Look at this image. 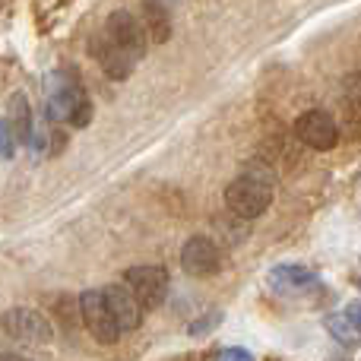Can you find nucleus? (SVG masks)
<instances>
[{
  "instance_id": "1",
  "label": "nucleus",
  "mask_w": 361,
  "mask_h": 361,
  "mask_svg": "<svg viewBox=\"0 0 361 361\" xmlns=\"http://www.w3.org/2000/svg\"><path fill=\"white\" fill-rule=\"evenodd\" d=\"M273 193H276L273 171L260 162H250L241 175L225 187V206L238 219H260L273 206Z\"/></svg>"
},
{
  "instance_id": "2",
  "label": "nucleus",
  "mask_w": 361,
  "mask_h": 361,
  "mask_svg": "<svg viewBox=\"0 0 361 361\" xmlns=\"http://www.w3.org/2000/svg\"><path fill=\"white\" fill-rule=\"evenodd\" d=\"M44 105L54 121H67L73 127H86L92 121V102L70 70H54L44 80Z\"/></svg>"
},
{
  "instance_id": "3",
  "label": "nucleus",
  "mask_w": 361,
  "mask_h": 361,
  "mask_svg": "<svg viewBox=\"0 0 361 361\" xmlns=\"http://www.w3.org/2000/svg\"><path fill=\"white\" fill-rule=\"evenodd\" d=\"M0 326L4 333L19 345H35V349H44V345L54 343V326L35 307H10V311L0 317Z\"/></svg>"
},
{
  "instance_id": "4",
  "label": "nucleus",
  "mask_w": 361,
  "mask_h": 361,
  "mask_svg": "<svg viewBox=\"0 0 361 361\" xmlns=\"http://www.w3.org/2000/svg\"><path fill=\"white\" fill-rule=\"evenodd\" d=\"M124 286L130 288V295L137 298V305L143 311H159L169 298V273L165 267H130L124 273Z\"/></svg>"
},
{
  "instance_id": "5",
  "label": "nucleus",
  "mask_w": 361,
  "mask_h": 361,
  "mask_svg": "<svg viewBox=\"0 0 361 361\" xmlns=\"http://www.w3.org/2000/svg\"><path fill=\"white\" fill-rule=\"evenodd\" d=\"M102 35H105L111 44H118V48L124 51V54L130 57L133 63L143 61L146 48H149L143 23H140L133 13H127V10H114L111 16L105 19V29H102Z\"/></svg>"
},
{
  "instance_id": "6",
  "label": "nucleus",
  "mask_w": 361,
  "mask_h": 361,
  "mask_svg": "<svg viewBox=\"0 0 361 361\" xmlns=\"http://www.w3.org/2000/svg\"><path fill=\"white\" fill-rule=\"evenodd\" d=\"M80 314H82L86 330L92 333L99 343H105V345L118 343L121 330H118V324L111 320V314H108L105 298H102V288H86V292L80 295Z\"/></svg>"
},
{
  "instance_id": "7",
  "label": "nucleus",
  "mask_w": 361,
  "mask_h": 361,
  "mask_svg": "<svg viewBox=\"0 0 361 361\" xmlns=\"http://www.w3.org/2000/svg\"><path fill=\"white\" fill-rule=\"evenodd\" d=\"M295 137H298L305 146H311V149L326 152L339 143V127L326 111L311 108V111L298 114V121H295Z\"/></svg>"
},
{
  "instance_id": "8",
  "label": "nucleus",
  "mask_w": 361,
  "mask_h": 361,
  "mask_svg": "<svg viewBox=\"0 0 361 361\" xmlns=\"http://www.w3.org/2000/svg\"><path fill=\"white\" fill-rule=\"evenodd\" d=\"M269 286H273V292H279L282 298H301V295H320L324 292V282L317 279V273L307 269V267H295V263L273 267V273H269Z\"/></svg>"
},
{
  "instance_id": "9",
  "label": "nucleus",
  "mask_w": 361,
  "mask_h": 361,
  "mask_svg": "<svg viewBox=\"0 0 361 361\" xmlns=\"http://www.w3.org/2000/svg\"><path fill=\"white\" fill-rule=\"evenodd\" d=\"M102 298H105V307L111 314V320L118 324L121 333H133L143 320V307L137 305V298L130 295V288L124 282H111V286L102 288Z\"/></svg>"
},
{
  "instance_id": "10",
  "label": "nucleus",
  "mask_w": 361,
  "mask_h": 361,
  "mask_svg": "<svg viewBox=\"0 0 361 361\" xmlns=\"http://www.w3.org/2000/svg\"><path fill=\"white\" fill-rule=\"evenodd\" d=\"M180 267L190 276H212L219 269V247L212 238L193 235L187 238V244L180 247Z\"/></svg>"
},
{
  "instance_id": "11",
  "label": "nucleus",
  "mask_w": 361,
  "mask_h": 361,
  "mask_svg": "<svg viewBox=\"0 0 361 361\" xmlns=\"http://www.w3.org/2000/svg\"><path fill=\"white\" fill-rule=\"evenodd\" d=\"M92 54H95V61H99V67L105 70L111 80H127V76L133 73V61L118 48V44L108 42L105 35H99L92 42Z\"/></svg>"
},
{
  "instance_id": "12",
  "label": "nucleus",
  "mask_w": 361,
  "mask_h": 361,
  "mask_svg": "<svg viewBox=\"0 0 361 361\" xmlns=\"http://www.w3.org/2000/svg\"><path fill=\"white\" fill-rule=\"evenodd\" d=\"M143 29H146V38H152L156 44L169 42L171 16H169L162 0H143Z\"/></svg>"
},
{
  "instance_id": "13",
  "label": "nucleus",
  "mask_w": 361,
  "mask_h": 361,
  "mask_svg": "<svg viewBox=\"0 0 361 361\" xmlns=\"http://www.w3.org/2000/svg\"><path fill=\"white\" fill-rule=\"evenodd\" d=\"M6 124H10V130H13V140L32 143V108L23 92H16L10 99V121H6Z\"/></svg>"
},
{
  "instance_id": "14",
  "label": "nucleus",
  "mask_w": 361,
  "mask_h": 361,
  "mask_svg": "<svg viewBox=\"0 0 361 361\" xmlns=\"http://www.w3.org/2000/svg\"><path fill=\"white\" fill-rule=\"evenodd\" d=\"M324 326L330 330V336L336 339V343L349 345V349H355V345H361V330L355 324H352L345 314H326L324 317Z\"/></svg>"
},
{
  "instance_id": "15",
  "label": "nucleus",
  "mask_w": 361,
  "mask_h": 361,
  "mask_svg": "<svg viewBox=\"0 0 361 361\" xmlns=\"http://www.w3.org/2000/svg\"><path fill=\"white\" fill-rule=\"evenodd\" d=\"M219 324H222V311H209V314H203L197 324L187 326V333H190V336H206V333L216 330Z\"/></svg>"
},
{
  "instance_id": "16",
  "label": "nucleus",
  "mask_w": 361,
  "mask_h": 361,
  "mask_svg": "<svg viewBox=\"0 0 361 361\" xmlns=\"http://www.w3.org/2000/svg\"><path fill=\"white\" fill-rule=\"evenodd\" d=\"M0 156H6V159L13 156V130L4 118H0Z\"/></svg>"
},
{
  "instance_id": "17",
  "label": "nucleus",
  "mask_w": 361,
  "mask_h": 361,
  "mask_svg": "<svg viewBox=\"0 0 361 361\" xmlns=\"http://www.w3.org/2000/svg\"><path fill=\"white\" fill-rule=\"evenodd\" d=\"M212 361H254V355L247 349H222Z\"/></svg>"
},
{
  "instance_id": "18",
  "label": "nucleus",
  "mask_w": 361,
  "mask_h": 361,
  "mask_svg": "<svg viewBox=\"0 0 361 361\" xmlns=\"http://www.w3.org/2000/svg\"><path fill=\"white\" fill-rule=\"evenodd\" d=\"M345 317H349L352 320V324H355L358 326V330H361V298H355V301H349V305H345Z\"/></svg>"
},
{
  "instance_id": "19",
  "label": "nucleus",
  "mask_w": 361,
  "mask_h": 361,
  "mask_svg": "<svg viewBox=\"0 0 361 361\" xmlns=\"http://www.w3.org/2000/svg\"><path fill=\"white\" fill-rule=\"evenodd\" d=\"M0 361H29V358L16 355V352H0Z\"/></svg>"
},
{
  "instance_id": "20",
  "label": "nucleus",
  "mask_w": 361,
  "mask_h": 361,
  "mask_svg": "<svg viewBox=\"0 0 361 361\" xmlns=\"http://www.w3.org/2000/svg\"><path fill=\"white\" fill-rule=\"evenodd\" d=\"M358 288H361V279H358Z\"/></svg>"
}]
</instances>
